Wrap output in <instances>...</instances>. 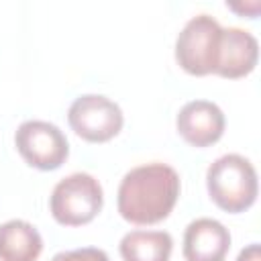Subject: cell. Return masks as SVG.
I'll return each mask as SVG.
<instances>
[{"mask_svg": "<svg viewBox=\"0 0 261 261\" xmlns=\"http://www.w3.org/2000/svg\"><path fill=\"white\" fill-rule=\"evenodd\" d=\"M179 190L181 181L171 165H139L124 173L118 186V214L130 224H157L171 214Z\"/></svg>", "mask_w": 261, "mask_h": 261, "instance_id": "cell-1", "label": "cell"}, {"mask_svg": "<svg viewBox=\"0 0 261 261\" xmlns=\"http://www.w3.org/2000/svg\"><path fill=\"white\" fill-rule=\"evenodd\" d=\"M206 188L220 210L239 214L251 208L257 200V171L247 157L226 153L210 163L206 171Z\"/></svg>", "mask_w": 261, "mask_h": 261, "instance_id": "cell-2", "label": "cell"}, {"mask_svg": "<svg viewBox=\"0 0 261 261\" xmlns=\"http://www.w3.org/2000/svg\"><path fill=\"white\" fill-rule=\"evenodd\" d=\"M104 204L100 181L84 171L71 173L57 181L49 198L53 218L63 226H82L92 222Z\"/></svg>", "mask_w": 261, "mask_h": 261, "instance_id": "cell-3", "label": "cell"}, {"mask_svg": "<svg viewBox=\"0 0 261 261\" xmlns=\"http://www.w3.org/2000/svg\"><path fill=\"white\" fill-rule=\"evenodd\" d=\"M222 27L210 14L192 16L175 39V61L190 75L214 73Z\"/></svg>", "mask_w": 261, "mask_h": 261, "instance_id": "cell-4", "label": "cell"}, {"mask_svg": "<svg viewBox=\"0 0 261 261\" xmlns=\"http://www.w3.org/2000/svg\"><path fill=\"white\" fill-rule=\"evenodd\" d=\"M14 145L20 157L35 169L53 171L69 155L67 137L59 126L47 120H24L14 133Z\"/></svg>", "mask_w": 261, "mask_h": 261, "instance_id": "cell-5", "label": "cell"}, {"mask_svg": "<svg viewBox=\"0 0 261 261\" xmlns=\"http://www.w3.org/2000/svg\"><path fill=\"white\" fill-rule=\"evenodd\" d=\"M67 122L71 130L88 143H106L114 139L124 122L122 110L116 102L102 94L77 96L69 110Z\"/></svg>", "mask_w": 261, "mask_h": 261, "instance_id": "cell-6", "label": "cell"}, {"mask_svg": "<svg viewBox=\"0 0 261 261\" xmlns=\"http://www.w3.org/2000/svg\"><path fill=\"white\" fill-rule=\"evenodd\" d=\"M224 112L210 100H192L184 104L175 116L177 133L192 147L204 149L224 135Z\"/></svg>", "mask_w": 261, "mask_h": 261, "instance_id": "cell-7", "label": "cell"}, {"mask_svg": "<svg viewBox=\"0 0 261 261\" xmlns=\"http://www.w3.org/2000/svg\"><path fill=\"white\" fill-rule=\"evenodd\" d=\"M257 59H259V43L249 31L239 27L222 29L216 67H214L216 75L228 80L245 77L255 69Z\"/></svg>", "mask_w": 261, "mask_h": 261, "instance_id": "cell-8", "label": "cell"}, {"mask_svg": "<svg viewBox=\"0 0 261 261\" xmlns=\"http://www.w3.org/2000/svg\"><path fill=\"white\" fill-rule=\"evenodd\" d=\"M230 249L228 228L214 218H196L184 232L186 261H224Z\"/></svg>", "mask_w": 261, "mask_h": 261, "instance_id": "cell-9", "label": "cell"}, {"mask_svg": "<svg viewBox=\"0 0 261 261\" xmlns=\"http://www.w3.org/2000/svg\"><path fill=\"white\" fill-rule=\"evenodd\" d=\"M43 251L39 230L20 218L0 224V261H37Z\"/></svg>", "mask_w": 261, "mask_h": 261, "instance_id": "cell-10", "label": "cell"}, {"mask_svg": "<svg viewBox=\"0 0 261 261\" xmlns=\"http://www.w3.org/2000/svg\"><path fill=\"white\" fill-rule=\"evenodd\" d=\"M122 261H169L173 239L167 230H130L118 245Z\"/></svg>", "mask_w": 261, "mask_h": 261, "instance_id": "cell-11", "label": "cell"}, {"mask_svg": "<svg viewBox=\"0 0 261 261\" xmlns=\"http://www.w3.org/2000/svg\"><path fill=\"white\" fill-rule=\"evenodd\" d=\"M49 261H110V257L96 247H82V249H71V251H61L53 255Z\"/></svg>", "mask_w": 261, "mask_h": 261, "instance_id": "cell-12", "label": "cell"}, {"mask_svg": "<svg viewBox=\"0 0 261 261\" xmlns=\"http://www.w3.org/2000/svg\"><path fill=\"white\" fill-rule=\"evenodd\" d=\"M230 10L239 12V14H247L249 18H257L259 10H261V2H251V4H226Z\"/></svg>", "mask_w": 261, "mask_h": 261, "instance_id": "cell-13", "label": "cell"}, {"mask_svg": "<svg viewBox=\"0 0 261 261\" xmlns=\"http://www.w3.org/2000/svg\"><path fill=\"white\" fill-rule=\"evenodd\" d=\"M237 261H261V249H259V243H251V245H247V247L239 253Z\"/></svg>", "mask_w": 261, "mask_h": 261, "instance_id": "cell-14", "label": "cell"}]
</instances>
